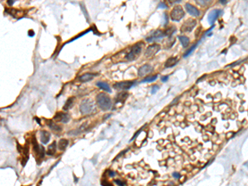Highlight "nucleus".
<instances>
[{"instance_id": "1", "label": "nucleus", "mask_w": 248, "mask_h": 186, "mask_svg": "<svg viewBox=\"0 0 248 186\" xmlns=\"http://www.w3.org/2000/svg\"><path fill=\"white\" fill-rule=\"evenodd\" d=\"M96 102L98 106L104 111L109 110L112 107V100L106 93H99L96 97Z\"/></svg>"}, {"instance_id": "2", "label": "nucleus", "mask_w": 248, "mask_h": 186, "mask_svg": "<svg viewBox=\"0 0 248 186\" xmlns=\"http://www.w3.org/2000/svg\"><path fill=\"white\" fill-rule=\"evenodd\" d=\"M142 43H137L134 46H132L130 49V51L126 55V60L129 61H133L138 57L142 52Z\"/></svg>"}, {"instance_id": "3", "label": "nucleus", "mask_w": 248, "mask_h": 186, "mask_svg": "<svg viewBox=\"0 0 248 186\" xmlns=\"http://www.w3.org/2000/svg\"><path fill=\"white\" fill-rule=\"evenodd\" d=\"M94 109V103L90 99H86L81 102L79 105V110L81 113L84 115H87L91 113Z\"/></svg>"}, {"instance_id": "4", "label": "nucleus", "mask_w": 248, "mask_h": 186, "mask_svg": "<svg viewBox=\"0 0 248 186\" xmlns=\"http://www.w3.org/2000/svg\"><path fill=\"white\" fill-rule=\"evenodd\" d=\"M184 16V12L180 6H175L170 13L171 20L174 21H179Z\"/></svg>"}, {"instance_id": "5", "label": "nucleus", "mask_w": 248, "mask_h": 186, "mask_svg": "<svg viewBox=\"0 0 248 186\" xmlns=\"http://www.w3.org/2000/svg\"><path fill=\"white\" fill-rule=\"evenodd\" d=\"M32 146H33V150L36 155V157H37V160H41L44 158V156H45V149L43 146H40L36 140L35 136L32 137Z\"/></svg>"}, {"instance_id": "6", "label": "nucleus", "mask_w": 248, "mask_h": 186, "mask_svg": "<svg viewBox=\"0 0 248 186\" xmlns=\"http://www.w3.org/2000/svg\"><path fill=\"white\" fill-rule=\"evenodd\" d=\"M160 49H161V46L158 44H153L151 46H149L145 51V56L149 58L152 57L160 50Z\"/></svg>"}, {"instance_id": "7", "label": "nucleus", "mask_w": 248, "mask_h": 186, "mask_svg": "<svg viewBox=\"0 0 248 186\" xmlns=\"http://www.w3.org/2000/svg\"><path fill=\"white\" fill-rule=\"evenodd\" d=\"M135 85V82L133 81H122V82H118L114 84V87L116 89H122V90H126L129 89Z\"/></svg>"}, {"instance_id": "8", "label": "nucleus", "mask_w": 248, "mask_h": 186, "mask_svg": "<svg viewBox=\"0 0 248 186\" xmlns=\"http://www.w3.org/2000/svg\"><path fill=\"white\" fill-rule=\"evenodd\" d=\"M166 36V34H165V32H162V31H161V30H157L154 33L151 34V36L147 37L146 40H147V42H154L155 40L163 38L164 36Z\"/></svg>"}, {"instance_id": "9", "label": "nucleus", "mask_w": 248, "mask_h": 186, "mask_svg": "<svg viewBox=\"0 0 248 186\" xmlns=\"http://www.w3.org/2000/svg\"><path fill=\"white\" fill-rule=\"evenodd\" d=\"M195 25H196V21H194L193 19H189L185 21L183 24V26L181 27V32H191L192 30L194 28Z\"/></svg>"}, {"instance_id": "10", "label": "nucleus", "mask_w": 248, "mask_h": 186, "mask_svg": "<svg viewBox=\"0 0 248 186\" xmlns=\"http://www.w3.org/2000/svg\"><path fill=\"white\" fill-rule=\"evenodd\" d=\"M153 71V67L149 64H143L142 66H141L138 70V75L140 77L142 76H145L147 75H148L150 73H151Z\"/></svg>"}, {"instance_id": "11", "label": "nucleus", "mask_w": 248, "mask_h": 186, "mask_svg": "<svg viewBox=\"0 0 248 186\" xmlns=\"http://www.w3.org/2000/svg\"><path fill=\"white\" fill-rule=\"evenodd\" d=\"M221 13H222V11L219 10V9H214L213 11H211V12L208 13V22H209L211 25H213V23L215 22V21L218 19V17H219Z\"/></svg>"}, {"instance_id": "12", "label": "nucleus", "mask_w": 248, "mask_h": 186, "mask_svg": "<svg viewBox=\"0 0 248 186\" xmlns=\"http://www.w3.org/2000/svg\"><path fill=\"white\" fill-rule=\"evenodd\" d=\"M53 120H55L56 122H62L64 123H66V122L70 121V117L67 113H64L62 112H59L54 116Z\"/></svg>"}, {"instance_id": "13", "label": "nucleus", "mask_w": 248, "mask_h": 186, "mask_svg": "<svg viewBox=\"0 0 248 186\" xmlns=\"http://www.w3.org/2000/svg\"><path fill=\"white\" fill-rule=\"evenodd\" d=\"M185 8L187 10V12L192 16L194 17H198L199 16V11L198 10V8L193 6L190 3H186L185 4Z\"/></svg>"}, {"instance_id": "14", "label": "nucleus", "mask_w": 248, "mask_h": 186, "mask_svg": "<svg viewBox=\"0 0 248 186\" xmlns=\"http://www.w3.org/2000/svg\"><path fill=\"white\" fill-rule=\"evenodd\" d=\"M96 75H97V74L86 73V74H85V75L79 76V79L80 81H82V82H87V81H90V80H91L94 76H96Z\"/></svg>"}, {"instance_id": "15", "label": "nucleus", "mask_w": 248, "mask_h": 186, "mask_svg": "<svg viewBox=\"0 0 248 186\" xmlns=\"http://www.w3.org/2000/svg\"><path fill=\"white\" fill-rule=\"evenodd\" d=\"M50 134L46 131H42L41 132V141L42 144H47L49 142Z\"/></svg>"}, {"instance_id": "16", "label": "nucleus", "mask_w": 248, "mask_h": 186, "mask_svg": "<svg viewBox=\"0 0 248 186\" xmlns=\"http://www.w3.org/2000/svg\"><path fill=\"white\" fill-rule=\"evenodd\" d=\"M128 95H129V94H128V93H127V92L119 93L117 95V97L115 98L116 103H122V102H124V101L128 99Z\"/></svg>"}, {"instance_id": "17", "label": "nucleus", "mask_w": 248, "mask_h": 186, "mask_svg": "<svg viewBox=\"0 0 248 186\" xmlns=\"http://www.w3.org/2000/svg\"><path fill=\"white\" fill-rule=\"evenodd\" d=\"M96 85L98 86L99 89H103V90H104V91H106V92H108V93H111V92H112V90H111L109 85H108L107 83H105V82L99 81V82H98V83L96 84Z\"/></svg>"}, {"instance_id": "18", "label": "nucleus", "mask_w": 248, "mask_h": 186, "mask_svg": "<svg viewBox=\"0 0 248 186\" xmlns=\"http://www.w3.org/2000/svg\"><path fill=\"white\" fill-rule=\"evenodd\" d=\"M178 62V59L176 57H170L169 58L166 62L165 63V66L166 68H170L173 67L174 65H175V64Z\"/></svg>"}, {"instance_id": "19", "label": "nucleus", "mask_w": 248, "mask_h": 186, "mask_svg": "<svg viewBox=\"0 0 248 186\" xmlns=\"http://www.w3.org/2000/svg\"><path fill=\"white\" fill-rule=\"evenodd\" d=\"M56 142H53L48 146V150H47L46 153H47V155H49V156H53V155L56 153Z\"/></svg>"}, {"instance_id": "20", "label": "nucleus", "mask_w": 248, "mask_h": 186, "mask_svg": "<svg viewBox=\"0 0 248 186\" xmlns=\"http://www.w3.org/2000/svg\"><path fill=\"white\" fill-rule=\"evenodd\" d=\"M47 124H48V127H49L51 129V130H53L54 132H60V131L62 130L60 126H58V125H56V124H55L54 122H51V121H48V122H47Z\"/></svg>"}, {"instance_id": "21", "label": "nucleus", "mask_w": 248, "mask_h": 186, "mask_svg": "<svg viewBox=\"0 0 248 186\" xmlns=\"http://www.w3.org/2000/svg\"><path fill=\"white\" fill-rule=\"evenodd\" d=\"M68 144H69V142L66 139H60L59 143H58V147L60 150H64L67 147Z\"/></svg>"}, {"instance_id": "22", "label": "nucleus", "mask_w": 248, "mask_h": 186, "mask_svg": "<svg viewBox=\"0 0 248 186\" xmlns=\"http://www.w3.org/2000/svg\"><path fill=\"white\" fill-rule=\"evenodd\" d=\"M179 39L180 42H181V44H182L183 47L186 48V47L189 46V44H190V39H189L187 36H179Z\"/></svg>"}, {"instance_id": "23", "label": "nucleus", "mask_w": 248, "mask_h": 186, "mask_svg": "<svg viewBox=\"0 0 248 186\" xmlns=\"http://www.w3.org/2000/svg\"><path fill=\"white\" fill-rule=\"evenodd\" d=\"M74 99H75V98L74 97H71V98H70V99H67V101H66V103H65L64 105V110H68V109H70L71 107H72V105H73V103H74Z\"/></svg>"}, {"instance_id": "24", "label": "nucleus", "mask_w": 248, "mask_h": 186, "mask_svg": "<svg viewBox=\"0 0 248 186\" xmlns=\"http://www.w3.org/2000/svg\"><path fill=\"white\" fill-rule=\"evenodd\" d=\"M157 78H158V75H151V76H148V77H147V78L142 79V83H151V82L155 81Z\"/></svg>"}, {"instance_id": "25", "label": "nucleus", "mask_w": 248, "mask_h": 186, "mask_svg": "<svg viewBox=\"0 0 248 186\" xmlns=\"http://www.w3.org/2000/svg\"><path fill=\"white\" fill-rule=\"evenodd\" d=\"M198 44V43H197V44H194V45H193L191 47H190V48L189 50H187V51H186V52H185V54H184V57H186V56H188L189 55H190L192 52H193V50H194V49H195V48L197 47Z\"/></svg>"}, {"instance_id": "26", "label": "nucleus", "mask_w": 248, "mask_h": 186, "mask_svg": "<svg viewBox=\"0 0 248 186\" xmlns=\"http://www.w3.org/2000/svg\"><path fill=\"white\" fill-rule=\"evenodd\" d=\"M115 183L118 186H124L126 185V182H125V181H122V180H121V179H115Z\"/></svg>"}, {"instance_id": "27", "label": "nucleus", "mask_w": 248, "mask_h": 186, "mask_svg": "<svg viewBox=\"0 0 248 186\" xmlns=\"http://www.w3.org/2000/svg\"><path fill=\"white\" fill-rule=\"evenodd\" d=\"M158 89H159V87H158V85L152 86V89H151V93H156V92L158 91Z\"/></svg>"}, {"instance_id": "28", "label": "nucleus", "mask_w": 248, "mask_h": 186, "mask_svg": "<svg viewBox=\"0 0 248 186\" xmlns=\"http://www.w3.org/2000/svg\"><path fill=\"white\" fill-rule=\"evenodd\" d=\"M102 185L103 186H113L111 184H109L108 182H107V181H105V180H104V181H102Z\"/></svg>"}, {"instance_id": "29", "label": "nucleus", "mask_w": 248, "mask_h": 186, "mask_svg": "<svg viewBox=\"0 0 248 186\" xmlns=\"http://www.w3.org/2000/svg\"><path fill=\"white\" fill-rule=\"evenodd\" d=\"M173 176L175 178V179H179L180 178V175L179 174V173H177V172H175V173H173Z\"/></svg>"}, {"instance_id": "30", "label": "nucleus", "mask_w": 248, "mask_h": 186, "mask_svg": "<svg viewBox=\"0 0 248 186\" xmlns=\"http://www.w3.org/2000/svg\"><path fill=\"white\" fill-rule=\"evenodd\" d=\"M168 79H169V76H168V75L162 76V77H161V81H162V82H166V81L168 80Z\"/></svg>"}, {"instance_id": "31", "label": "nucleus", "mask_w": 248, "mask_h": 186, "mask_svg": "<svg viewBox=\"0 0 248 186\" xmlns=\"http://www.w3.org/2000/svg\"><path fill=\"white\" fill-rule=\"evenodd\" d=\"M108 175H109V176H110V177H114V175H116V173H114V171H109V173H108Z\"/></svg>"}, {"instance_id": "32", "label": "nucleus", "mask_w": 248, "mask_h": 186, "mask_svg": "<svg viewBox=\"0 0 248 186\" xmlns=\"http://www.w3.org/2000/svg\"><path fill=\"white\" fill-rule=\"evenodd\" d=\"M29 34V36H34V32H33V31H29V32H28Z\"/></svg>"}, {"instance_id": "33", "label": "nucleus", "mask_w": 248, "mask_h": 186, "mask_svg": "<svg viewBox=\"0 0 248 186\" xmlns=\"http://www.w3.org/2000/svg\"><path fill=\"white\" fill-rule=\"evenodd\" d=\"M7 3H8L9 5H13V4L14 3V1H8Z\"/></svg>"}, {"instance_id": "34", "label": "nucleus", "mask_w": 248, "mask_h": 186, "mask_svg": "<svg viewBox=\"0 0 248 186\" xmlns=\"http://www.w3.org/2000/svg\"><path fill=\"white\" fill-rule=\"evenodd\" d=\"M221 3H223V4H225V3H227V2H226V1H221Z\"/></svg>"}]
</instances>
